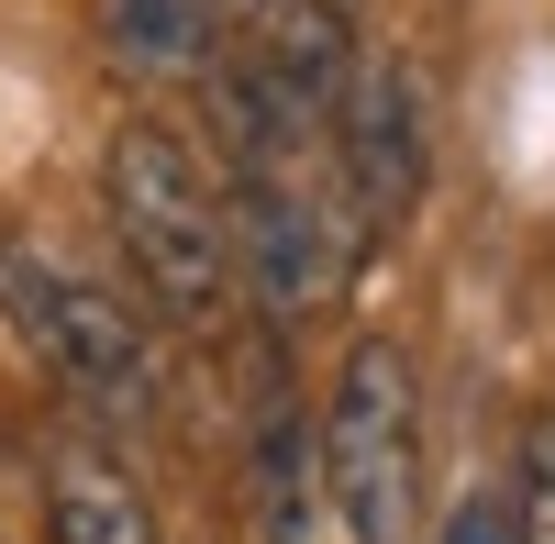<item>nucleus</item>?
I'll return each instance as SVG.
<instances>
[{
  "instance_id": "1",
  "label": "nucleus",
  "mask_w": 555,
  "mask_h": 544,
  "mask_svg": "<svg viewBox=\"0 0 555 544\" xmlns=\"http://www.w3.org/2000/svg\"><path fill=\"white\" fill-rule=\"evenodd\" d=\"M101 211H112V245L133 267L167 323L211 334L222 300L245 289V234H234V178H222L167 112H122L101 133Z\"/></svg>"
},
{
  "instance_id": "2",
  "label": "nucleus",
  "mask_w": 555,
  "mask_h": 544,
  "mask_svg": "<svg viewBox=\"0 0 555 544\" xmlns=\"http://www.w3.org/2000/svg\"><path fill=\"white\" fill-rule=\"evenodd\" d=\"M0 323H12V345L44 355V378H56L78 412H101L122 433H145L167 412V355L122 311V289L67 267L44 234H23V222H0Z\"/></svg>"
},
{
  "instance_id": "3",
  "label": "nucleus",
  "mask_w": 555,
  "mask_h": 544,
  "mask_svg": "<svg viewBox=\"0 0 555 544\" xmlns=\"http://www.w3.org/2000/svg\"><path fill=\"white\" fill-rule=\"evenodd\" d=\"M322 478H334L345 544H411V501H423V400H411V355L366 334L334 400H322Z\"/></svg>"
},
{
  "instance_id": "4",
  "label": "nucleus",
  "mask_w": 555,
  "mask_h": 544,
  "mask_svg": "<svg viewBox=\"0 0 555 544\" xmlns=\"http://www.w3.org/2000/svg\"><path fill=\"white\" fill-rule=\"evenodd\" d=\"M334 156H345V200L366 222H400L423 200V167H434V133H423V89L411 67H356L345 101H334Z\"/></svg>"
},
{
  "instance_id": "5",
  "label": "nucleus",
  "mask_w": 555,
  "mask_h": 544,
  "mask_svg": "<svg viewBox=\"0 0 555 544\" xmlns=\"http://www.w3.org/2000/svg\"><path fill=\"white\" fill-rule=\"evenodd\" d=\"M234 234H245V289L289 323V311H311L322 300V211L289 190V167H278V145H256V156H234Z\"/></svg>"
},
{
  "instance_id": "6",
  "label": "nucleus",
  "mask_w": 555,
  "mask_h": 544,
  "mask_svg": "<svg viewBox=\"0 0 555 544\" xmlns=\"http://www.w3.org/2000/svg\"><path fill=\"white\" fill-rule=\"evenodd\" d=\"M256 89L278 112H289V133L300 122H334V101H345V78L366 67L356 44H345V12L334 0H256Z\"/></svg>"
},
{
  "instance_id": "7",
  "label": "nucleus",
  "mask_w": 555,
  "mask_h": 544,
  "mask_svg": "<svg viewBox=\"0 0 555 544\" xmlns=\"http://www.w3.org/2000/svg\"><path fill=\"white\" fill-rule=\"evenodd\" d=\"M44 544H167L156 501L112 444H56L44 456Z\"/></svg>"
},
{
  "instance_id": "8",
  "label": "nucleus",
  "mask_w": 555,
  "mask_h": 544,
  "mask_svg": "<svg viewBox=\"0 0 555 544\" xmlns=\"http://www.w3.org/2000/svg\"><path fill=\"white\" fill-rule=\"evenodd\" d=\"M322 489H334L322 478V423L267 389V412H256V544H311Z\"/></svg>"
},
{
  "instance_id": "9",
  "label": "nucleus",
  "mask_w": 555,
  "mask_h": 544,
  "mask_svg": "<svg viewBox=\"0 0 555 544\" xmlns=\"http://www.w3.org/2000/svg\"><path fill=\"white\" fill-rule=\"evenodd\" d=\"M112 34H122V56L178 67V56L211 44V0H112Z\"/></svg>"
},
{
  "instance_id": "10",
  "label": "nucleus",
  "mask_w": 555,
  "mask_h": 544,
  "mask_svg": "<svg viewBox=\"0 0 555 544\" xmlns=\"http://www.w3.org/2000/svg\"><path fill=\"white\" fill-rule=\"evenodd\" d=\"M512 522H522V544H555V412L522 433V489H512Z\"/></svg>"
},
{
  "instance_id": "11",
  "label": "nucleus",
  "mask_w": 555,
  "mask_h": 544,
  "mask_svg": "<svg viewBox=\"0 0 555 544\" xmlns=\"http://www.w3.org/2000/svg\"><path fill=\"white\" fill-rule=\"evenodd\" d=\"M434 544H522V522H512V511H500V501H455Z\"/></svg>"
}]
</instances>
